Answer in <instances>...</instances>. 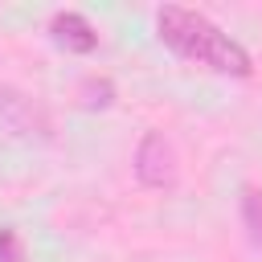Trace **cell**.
Masks as SVG:
<instances>
[{
  "mask_svg": "<svg viewBox=\"0 0 262 262\" xmlns=\"http://www.w3.org/2000/svg\"><path fill=\"white\" fill-rule=\"evenodd\" d=\"M0 262H25V242L16 229H0Z\"/></svg>",
  "mask_w": 262,
  "mask_h": 262,
  "instance_id": "cell-6",
  "label": "cell"
},
{
  "mask_svg": "<svg viewBox=\"0 0 262 262\" xmlns=\"http://www.w3.org/2000/svg\"><path fill=\"white\" fill-rule=\"evenodd\" d=\"M156 33H160V41H164L172 53H180V57H188V61H201V66H209V70H217V74H229V78H250V74H254L250 53H246L237 41H229L209 16H201V12H192V8L164 4V8L156 12Z\"/></svg>",
  "mask_w": 262,
  "mask_h": 262,
  "instance_id": "cell-1",
  "label": "cell"
},
{
  "mask_svg": "<svg viewBox=\"0 0 262 262\" xmlns=\"http://www.w3.org/2000/svg\"><path fill=\"white\" fill-rule=\"evenodd\" d=\"M49 37H53V45H61L66 53H94V45H98V33H94V25L82 16V12H53V20H49Z\"/></svg>",
  "mask_w": 262,
  "mask_h": 262,
  "instance_id": "cell-3",
  "label": "cell"
},
{
  "mask_svg": "<svg viewBox=\"0 0 262 262\" xmlns=\"http://www.w3.org/2000/svg\"><path fill=\"white\" fill-rule=\"evenodd\" d=\"M0 119L16 131V135H45L49 131V123H45V115L33 106V98H25V94H16V90H0Z\"/></svg>",
  "mask_w": 262,
  "mask_h": 262,
  "instance_id": "cell-4",
  "label": "cell"
},
{
  "mask_svg": "<svg viewBox=\"0 0 262 262\" xmlns=\"http://www.w3.org/2000/svg\"><path fill=\"white\" fill-rule=\"evenodd\" d=\"M242 221L254 250L262 254V188H242Z\"/></svg>",
  "mask_w": 262,
  "mask_h": 262,
  "instance_id": "cell-5",
  "label": "cell"
},
{
  "mask_svg": "<svg viewBox=\"0 0 262 262\" xmlns=\"http://www.w3.org/2000/svg\"><path fill=\"white\" fill-rule=\"evenodd\" d=\"M135 176L147 188H172L176 184V151L160 131H147L135 147Z\"/></svg>",
  "mask_w": 262,
  "mask_h": 262,
  "instance_id": "cell-2",
  "label": "cell"
}]
</instances>
